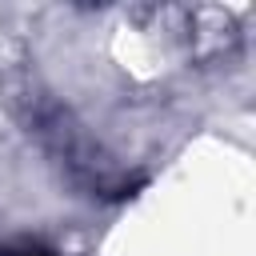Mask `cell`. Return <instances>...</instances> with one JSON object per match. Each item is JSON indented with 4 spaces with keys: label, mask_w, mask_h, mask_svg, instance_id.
<instances>
[{
    "label": "cell",
    "mask_w": 256,
    "mask_h": 256,
    "mask_svg": "<svg viewBox=\"0 0 256 256\" xmlns=\"http://www.w3.org/2000/svg\"><path fill=\"white\" fill-rule=\"evenodd\" d=\"M0 256H56L44 244H16V248H0Z\"/></svg>",
    "instance_id": "1"
}]
</instances>
